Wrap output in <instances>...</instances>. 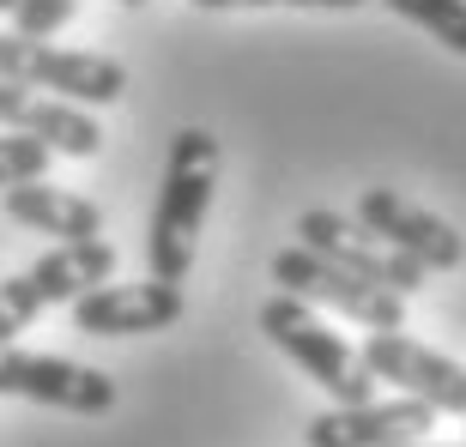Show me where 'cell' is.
<instances>
[{"instance_id":"obj_1","label":"cell","mask_w":466,"mask_h":447,"mask_svg":"<svg viewBox=\"0 0 466 447\" xmlns=\"http://www.w3.org/2000/svg\"><path fill=\"white\" fill-rule=\"evenodd\" d=\"M212 182H218V139L207 127H182L164 157V182H157L152 206V236H146V266L157 284H182L194 273V248H200V224L212 206Z\"/></svg>"},{"instance_id":"obj_2","label":"cell","mask_w":466,"mask_h":447,"mask_svg":"<svg viewBox=\"0 0 466 447\" xmlns=\"http://www.w3.org/2000/svg\"><path fill=\"white\" fill-rule=\"evenodd\" d=\"M260 333H267L333 405H370V399H376V375L363 369V357L328 327V321H315L309 303H297V296H285V291L267 296V303H260Z\"/></svg>"},{"instance_id":"obj_3","label":"cell","mask_w":466,"mask_h":447,"mask_svg":"<svg viewBox=\"0 0 466 447\" xmlns=\"http://www.w3.org/2000/svg\"><path fill=\"white\" fill-rule=\"evenodd\" d=\"M0 85H25L79 109H104L127 97V67L91 49H61V43H31V36L0 31Z\"/></svg>"},{"instance_id":"obj_4","label":"cell","mask_w":466,"mask_h":447,"mask_svg":"<svg viewBox=\"0 0 466 447\" xmlns=\"http://www.w3.org/2000/svg\"><path fill=\"white\" fill-rule=\"evenodd\" d=\"M116 278V248L109 242H55L43 260H31L25 273L0 278V344H13V333H25L43 309L79 303L86 291Z\"/></svg>"},{"instance_id":"obj_5","label":"cell","mask_w":466,"mask_h":447,"mask_svg":"<svg viewBox=\"0 0 466 447\" xmlns=\"http://www.w3.org/2000/svg\"><path fill=\"white\" fill-rule=\"evenodd\" d=\"M273 284L285 296H297V303H309V309L346 314V321H358L363 333H400L406 327V296L376 291V284H358L351 273L328 266L321 254H309L303 242L273 254Z\"/></svg>"},{"instance_id":"obj_6","label":"cell","mask_w":466,"mask_h":447,"mask_svg":"<svg viewBox=\"0 0 466 447\" xmlns=\"http://www.w3.org/2000/svg\"><path fill=\"white\" fill-rule=\"evenodd\" d=\"M297 236H303V248H309V254H321L328 266L351 273L358 284H376V291L412 296V291H424V278H431L418 260L394 254V248H388V242H376L363 224L339 218V212H328V206L303 212V218H297Z\"/></svg>"},{"instance_id":"obj_7","label":"cell","mask_w":466,"mask_h":447,"mask_svg":"<svg viewBox=\"0 0 466 447\" xmlns=\"http://www.w3.org/2000/svg\"><path fill=\"white\" fill-rule=\"evenodd\" d=\"M358 357H363V369L376 381H388L400 399H418V405H431L436 417H466V369L454 357L406 339V333H370Z\"/></svg>"},{"instance_id":"obj_8","label":"cell","mask_w":466,"mask_h":447,"mask_svg":"<svg viewBox=\"0 0 466 447\" xmlns=\"http://www.w3.org/2000/svg\"><path fill=\"white\" fill-rule=\"evenodd\" d=\"M0 393L49 405V412H73V417L116 412V381L104 369H86V363H67V357H43V351H13V344H0Z\"/></svg>"},{"instance_id":"obj_9","label":"cell","mask_w":466,"mask_h":447,"mask_svg":"<svg viewBox=\"0 0 466 447\" xmlns=\"http://www.w3.org/2000/svg\"><path fill=\"white\" fill-rule=\"evenodd\" d=\"M358 224L376 242H388L394 254L418 260L424 273H454L466 260V242L454 236V224H442L436 212L412 206V200L394 194V188H363L358 194Z\"/></svg>"},{"instance_id":"obj_10","label":"cell","mask_w":466,"mask_h":447,"mask_svg":"<svg viewBox=\"0 0 466 447\" xmlns=\"http://www.w3.org/2000/svg\"><path fill=\"white\" fill-rule=\"evenodd\" d=\"M73 309V333H91V339H127V333H164L182 321V284H97L86 291Z\"/></svg>"},{"instance_id":"obj_11","label":"cell","mask_w":466,"mask_h":447,"mask_svg":"<svg viewBox=\"0 0 466 447\" xmlns=\"http://www.w3.org/2000/svg\"><path fill=\"white\" fill-rule=\"evenodd\" d=\"M436 412L418 399H370V405H333L309 417L303 447H400V442H431Z\"/></svg>"},{"instance_id":"obj_12","label":"cell","mask_w":466,"mask_h":447,"mask_svg":"<svg viewBox=\"0 0 466 447\" xmlns=\"http://www.w3.org/2000/svg\"><path fill=\"white\" fill-rule=\"evenodd\" d=\"M0 127L36 139L49 157L55 152L61 157H97L104 152V127L79 104H61V97H43V91H25V85H0Z\"/></svg>"},{"instance_id":"obj_13","label":"cell","mask_w":466,"mask_h":447,"mask_svg":"<svg viewBox=\"0 0 466 447\" xmlns=\"http://www.w3.org/2000/svg\"><path fill=\"white\" fill-rule=\"evenodd\" d=\"M0 212L13 224H25V230H36V236H55L61 248H67V242H104V212L73 188L18 182V188L0 194Z\"/></svg>"},{"instance_id":"obj_14","label":"cell","mask_w":466,"mask_h":447,"mask_svg":"<svg viewBox=\"0 0 466 447\" xmlns=\"http://www.w3.org/2000/svg\"><path fill=\"white\" fill-rule=\"evenodd\" d=\"M388 13H400L406 25L431 31L442 49L466 55V0H381Z\"/></svg>"},{"instance_id":"obj_15","label":"cell","mask_w":466,"mask_h":447,"mask_svg":"<svg viewBox=\"0 0 466 447\" xmlns=\"http://www.w3.org/2000/svg\"><path fill=\"white\" fill-rule=\"evenodd\" d=\"M43 170H49V152L36 139H25V134L0 139V194L18 188V182H43Z\"/></svg>"},{"instance_id":"obj_16","label":"cell","mask_w":466,"mask_h":447,"mask_svg":"<svg viewBox=\"0 0 466 447\" xmlns=\"http://www.w3.org/2000/svg\"><path fill=\"white\" fill-rule=\"evenodd\" d=\"M79 13V0H18L13 6V36H31V43H49L67 18Z\"/></svg>"},{"instance_id":"obj_17","label":"cell","mask_w":466,"mask_h":447,"mask_svg":"<svg viewBox=\"0 0 466 447\" xmlns=\"http://www.w3.org/2000/svg\"><path fill=\"white\" fill-rule=\"evenodd\" d=\"M200 13H230V6H309V13H351L363 0H194Z\"/></svg>"},{"instance_id":"obj_18","label":"cell","mask_w":466,"mask_h":447,"mask_svg":"<svg viewBox=\"0 0 466 447\" xmlns=\"http://www.w3.org/2000/svg\"><path fill=\"white\" fill-rule=\"evenodd\" d=\"M400 447H442V442H400ZM454 447H466V442H454Z\"/></svg>"},{"instance_id":"obj_19","label":"cell","mask_w":466,"mask_h":447,"mask_svg":"<svg viewBox=\"0 0 466 447\" xmlns=\"http://www.w3.org/2000/svg\"><path fill=\"white\" fill-rule=\"evenodd\" d=\"M13 6H18V0H0V13H13Z\"/></svg>"},{"instance_id":"obj_20","label":"cell","mask_w":466,"mask_h":447,"mask_svg":"<svg viewBox=\"0 0 466 447\" xmlns=\"http://www.w3.org/2000/svg\"><path fill=\"white\" fill-rule=\"evenodd\" d=\"M121 6H146V0H121Z\"/></svg>"}]
</instances>
